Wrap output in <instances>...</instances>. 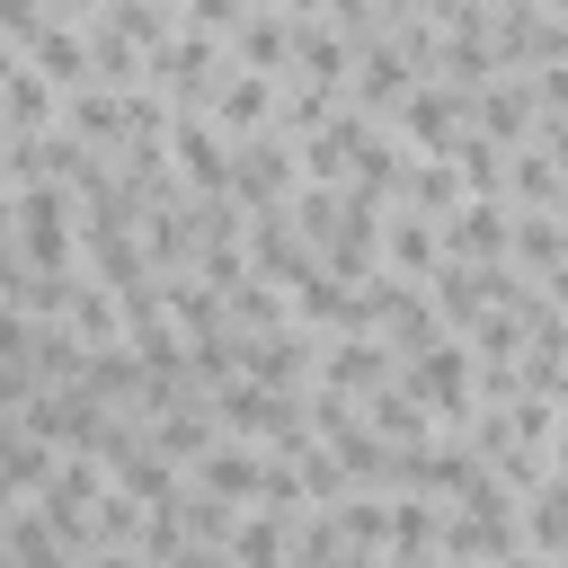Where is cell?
<instances>
[{
    "label": "cell",
    "mask_w": 568,
    "mask_h": 568,
    "mask_svg": "<svg viewBox=\"0 0 568 568\" xmlns=\"http://www.w3.org/2000/svg\"><path fill=\"white\" fill-rule=\"evenodd\" d=\"M302 195V142L275 124L257 142H231V204L240 213H284Z\"/></svg>",
    "instance_id": "1"
},
{
    "label": "cell",
    "mask_w": 568,
    "mask_h": 568,
    "mask_svg": "<svg viewBox=\"0 0 568 568\" xmlns=\"http://www.w3.org/2000/svg\"><path fill=\"white\" fill-rule=\"evenodd\" d=\"M390 133H399L408 160H453V151L470 142V98L444 89V80H417V98L390 115Z\"/></svg>",
    "instance_id": "2"
},
{
    "label": "cell",
    "mask_w": 568,
    "mask_h": 568,
    "mask_svg": "<svg viewBox=\"0 0 568 568\" xmlns=\"http://www.w3.org/2000/svg\"><path fill=\"white\" fill-rule=\"evenodd\" d=\"M399 382V355H390V337H328L320 346V390H337V399H373V390H390Z\"/></svg>",
    "instance_id": "3"
},
{
    "label": "cell",
    "mask_w": 568,
    "mask_h": 568,
    "mask_svg": "<svg viewBox=\"0 0 568 568\" xmlns=\"http://www.w3.org/2000/svg\"><path fill=\"white\" fill-rule=\"evenodd\" d=\"M169 169L186 195H231V142L213 133V115H169Z\"/></svg>",
    "instance_id": "4"
},
{
    "label": "cell",
    "mask_w": 568,
    "mask_h": 568,
    "mask_svg": "<svg viewBox=\"0 0 568 568\" xmlns=\"http://www.w3.org/2000/svg\"><path fill=\"white\" fill-rule=\"evenodd\" d=\"M506 240H515V213L497 195H470L444 222V266H506Z\"/></svg>",
    "instance_id": "5"
},
{
    "label": "cell",
    "mask_w": 568,
    "mask_h": 568,
    "mask_svg": "<svg viewBox=\"0 0 568 568\" xmlns=\"http://www.w3.org/2000/svg\"><path fill=\"white\" fill-rule=\"evenodd\" d=\"M470 124H479L497 151H524V142H532V124H541V106H532V80H515V71H506V80H488V89L470 98Z\"/></svg>",
    "instance_id": "6"
},
{
    "label": "cell",
    "mask_w": 568,
    "mask_h": 568,
    "mask_svg": "<svg viewBox=\"0 0 568 568\" xmlns=\"http://www.w3.org/2000/svg\"><path fill=\"white\" fill-rule=\"evenodd\" d=\"M266 470H275L266 453H248V444H231V435H222V444H213V453L186 470V488H204V497H222V506H257Z\"/></svg>",
    "instance_id": "7"
},
{
    "label": "cell",
    "mask_w": 568,
    "mask_h": 568,
    "mask_svg": "<svg viewBox=\"0 0 568 568\" xmlns=\"http://www.w3.org/2000/svg\"><path fill=\"white\" fill-rule=\"evenodd\" d=\"M62 328H71L89 355H124V346H133V337H124V302H115V293H106L89 266H80V284H71V311H62Z\"/></svg>",
    "instance_id": "8"
},
{
    "label": "cell",
    "mask_w": 568,
    "mask_h": 568,
    "mask_svg": "<svg viewBox=\"0 0 568 568\" xmlns=\"http://www.w3.org/2000/svg\"><path fill=\"white\" fill-rule=\"evenodd\" d=\"M390 204H399V213H426V222L444 231V222H453V213L470 204V186H462V169H453V160H408V169H399V195H390Z\"/></svg>",
    "instance_id": "9"
},
{
    "label": "cell",
    "mask_w": 568,
    "mask_h": 568,
    "mask_svg": "<svg viewBox=\"0 0 568 568\" xmlns=\"http://www.w3.org/2000/svg\"><path fill=\"white\" fill-rule=\"evenodd\" d=\"M515 213V204H506ZM506 266L515 275H532V284H550L559 266H568V231L550 222V213H515V240H506Z\"/></svg>",
    "instance_id": "10"
},
{
    "label": "cell",
    "mask_w": 568,
    "mask_h": 568,
    "mask_svg": "<svg viewBox=\"0 0 568 568\" xmlns=\"http://www.w3.org/2000/svg\"><path fill=\"white\" fill-rule=\"evenodd\" d=\"M515 524H524V550H541V559H559L568 550V479L550 470L524 506H515Z\"/></svg>",
    "instance_id": "11"
},
{
    "label": "cell",
    "mask_w": 568,
    "mask_h": 568,
    "mask_svg": "<svg viewBox=\"0 0 568 568\" xmlns=\"http://www.w3.org/2000/svg\"><path fill=\"white\" fill-rule=\"evenodd\" d=\"M328 515H337L346 550H373V559H390V497H382V488H346Z\"/></svg>",
    "instance_id": "12"
},
{
    "label": "cell",
    "mask_w": 568,
    "mask_h": 568,
    "mask_svg": "<svg viewBox=\"0 0 568 568\" xmlns=\"http://www.w3.org/2000/svg\"><path fill=\"white\" fill-rule=\"evenodd\" d=\"M506 204H515V213H550V204H559V169H550L541 142L506 151Z\"/></svg>",
    "instance_id": "13"
},
{
    "label": "cell",
    "mask_w": 568,
    "mask_h": 568,
    "mask_svg": "<svg viewBox=\"0 0 568 568\" xmlns=\"http://www.w3.org/2000/svg\"><path fill=\"white\" fill-rule=\"evenodd\" d=\"M444 497H390V559H435V532H444Z\"/></svg>",
    "instance_id": "14"
},
{
    "label": "cell",
    "mask_w": 568,
    "mask_h": 568,
    "mask_svg": "<svg viewBox=\"0 0 568 568\" xmlns=\"http://www.w3.org/2000/svg\"><path fill=\"white\" fill-rule=\"evenodd\" d=\"M53 470H62V453H44V444H27V435L0 453V488H9V497H27V506L44 497V479H53Z\"/></svg>",
    "instance_id": "15"
},
{
    "label": "cell",
    "mask_w": 568,
    "mask_h": 568,
    "mask_svg": "<svg viewBox=\"0 0 568 568\" xmlns=\"http://www.w3.org/2000/svg\"><path fill=\"white\" fill-rule=\"evenodd\" d=\"M293 479H302V497H311V506H337V497L355 488V479H346V462H337L328 444H311V453L293 462Z\"/></svg>",
    "instance_id": "16"
},
{
    "label": "cell",
    "mask_w": 568,
    "mask_h": 568,
    "mask_svg": "<svg viewBox=\"0 0 568 568\" xmlns=\"http://www.w3.org/2000/svg\"><path fill=\"white\" fill-rule=\"evenodd\" d=\"M27 257H18V240H0V311H27Z\"/></svg>",
    "instance_id": "17"
},
{
    "label": "cell",
    "mask_w": 568,
    "mask_h": 568,
    "mask_svg": "<svg viewBox=\"0 0 568 568\" xmlns=\"http://www.w3.org/2000/svg\"><path fill=\"white\" fill-rule=\"evenodd\" d=\"M497 568H559V559H541V550H506Z\"/></svg>",
    "instance_id": "18"
},
{
    "label": "cell",
    "mask_w": 568,
    "mask_h": 568,
    "mask_svg": "<svg viewBox=\"0 0 568 568\" xmlns=\"http://www.w3.org/2000/svg\"><path fill=\"white\" fill-rule=\"evenodd\" d=\"M390 568H444V559H390Z\"/></svg>",
    "instance_id": "19"
},
{
    "label": "cell",
    "mask_w": 568,
    "mask_h": 568,
    "mask_svg": "<svg viewBox=\"0 0 568 568\" xmlns=\"http://www.w3.org/2000/svg\"><path fill=\"white\" fill-rule=\"evenodd\" d=\"M0 186H9V142H0Z\"/></svg>",
    "instance_id": "20"
},
{
    "label": "cell",
    "mask_w": 568,
    "mask_h": 568,
    "mask_svg": "<svg viewBox=\"0 0 568 568\" xmlns=\"http://www.w3.org/2000/svg\"><path fill=\"white\" fill-rule=\"evenodd\" d=\"M559 568H568V550H559Z\"/></svg>",
    "instance_id": "21"
}]
</instances>
